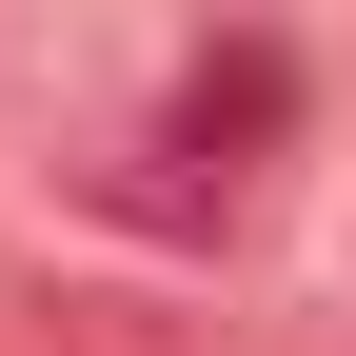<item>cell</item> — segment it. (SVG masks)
<instances>
[{"label": "cell", "mask_w": 356, "mask_h": 356, "mask_svg": "<svg viewBox=\"0 0 356 356\" xmlns=\"http://www.w3.org/2000/svg\"><path fill=\"white\" fill-rule=\"evenodd\" d=\"M277 119H297V60H277V40H218V60L178 79V139H198V159L218 139H277ZM218 178H238V159H218Z\"/></svg>", "instance_id": "cell-1"}]
</instances>
